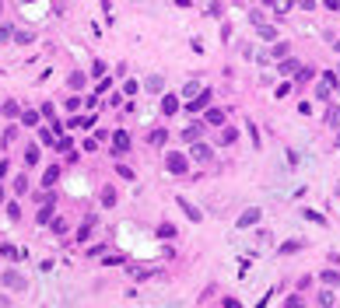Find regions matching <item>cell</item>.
I'll use <instances>...</instances> for the list:
<instances>
[{"label": "cell", "instance_id": "cell-25", "mask_svg": "<svg viewBox=\"0 0 340 308\" xmlns=\"http://www.w3.org/2000/svg\"><path fill=\"white\" fill-rule=\"evenodd\" d=\"M39 161V144H28L25 147V165H35Z\"/></svg>", "mask_w": 340, "mask_h": 308}, {"label": "cell", "instance_id": "cell-41", "mask_svg": "<svg viewBox=\"0 0 340 308\" xmlns=\"http://www.w3.org/2000/svg\"><path fill=\"white\" fill-rule=\"evenodd\" d=\"M39 140H42V144H56V140H53V130H39Z\"/></svg>", "mask_w": 340, "mask_h": 308}, {"label": "cell", "instance_id": "cell-18", "mask_svg": "<svg viewBox=\"0 0 340 308\" xmlns=\"http://www.w3.org/2000/svg\"><path fill=\"white\" fill-rule=\"evenodd\" d=\"M130 273H133L137 280H147V277H155V273H158V266H133Z\"/></svg>", "mask_w": 340, "mask_h": 308}, {"label": "cell", "instance_id": "cell-14", "mask_svg": "<svg viewBox=\"0 0 340 308\" xmlns=\"http://www.w3.org/2000/svg\"><path fill=\"white\" fill-rule=\"evenodd\" d=\"M224 123V112L221 109H207L204 112V126H221Z\"/></svg>", "mask_w": 340, "mask_h": 308}, {"label": "cell", "instance_id": "cell-16", "mask_svg": "<svg viewBox=\"0 0 340 308\" xmlns=\"http://www.w3.org/2000/svg\"><path fill=\"white\" fill-rule=\"evenodd\" d=\"M56 179H60V165H49V168L42 172V186H46V189H53V186H56Z\"/></svg>", "mask_w": 340, "mask_h": 308}, {"label": "cell", "instance_id": "cell-47", "mask_svg": "<svg viewBox=\"0 0 340 308\" xmlns=\"http://www.w3.org/2000/svg\"><path fill=\"white\" fill-rule=\"evenodd\" d=\"M7 175V161H0V179H4Z\"/></svg>", "mask_w": 340, "mask_h": 308}, {"label": "cell", "instance_id": "cell-29", "mask_svg": "<svg viewBox=\"0 0 340 308\" xmlns=\"http://www.w3.org/2000/svg\"><path fill=\"white\" fill-rule=\"evenodd\" d=\"M323 284L337 287V284H340V273H337V270H323Z\"/></svg>", "mask_w": 340, "mask_h": 308}, {"label": "cell", "instance_id": "cell-19", "mask_svg": "<svg viewBox=\"0 0 340 308\" xmlns=\"http://www.w3.org/2000/svg\"><path fill=\"white\" fill-rule=\"evenodd\" d=\"M53 210H56V207H53V200H46V203H42V210H39V217H35V221H39V224H49V221H53Z\"/></svg>", "mask_w": 340, "mask_h": 308}, {"label": "cell", "instance_id": "cell-13", "mask_svg": "<svg viewBox=\"0 0 340 308\" xmlns=\"http://www.w3.org/2000/svg\"><path fill=\"white\" fill-rule=\"evenodd\" d=\"M162 112L165 116H175L179 112V95H162Z\"/></svg>", "mask_w": 340, "mask_h": 308}, {"label": "cell", "instance_id": "cell-40", "mask_svg": "<svg viewBox=\"0 0 340 308\" xmlns=\"http://www.w3.org/2000/svg\"><path fill=\"white\" fill-rule=\"evenodd\" d=\"M123 95H127V98L137 95V81H127V84H123Z\"/></svg>", "mask_w": 340, "mask_h": 308}, {"label": "cell", "instance_id": "cell-6", "mask_svg": "<svg viewBox=\"0 0 340 308\" xmlns=\"http://www.w3.org/2000/svg\"><path fill=\"white\" fill-rule=\"evenodd\" d=\"M95 224H98V214H88L85 224L78 228V235H74V242H88V238H91V231H95Z\"/></svg>", "mask_w": 340, "mask_h": 308}, {"label": "cell", "instance_id": "cell-35", "mask_svg": "<svg viewBox=\"0 0 340 308\" xmlns=\"http://www.w3.org/2000/svg\"><path fill=\"white\" fill-rule=\"evenodd\" d=\"M0 112H4V116H18L21 109H18V102H4V109H0Z\"/></svg>", "mask_w": 340, "mask_h": 308}, {"label": "cell", "instance_id": "cell-7", "mask_svg": "<svg viewBox=\"0 0 340 308\" xmlns=\"http://www.w3.org/2000/svg\"><path fill=\"white\" fill-rule=\"evenodd\" d=\"M263 7L270 14H291L295 11V0H263Z\"/></svg>", "mask_w": 340, "mask_h": 308}, {"label": "cell", "instance_id": "cell-48", "mask_svg": "<svg viewBox=\"0 0 340 308\" xmlns=\"http://www.w3.org/2000/svg\"><path fill=\"white\" fill-rule=\"evenodd\" d=\"M337 84H340V67H337Z\"/></svg>", "mask_w": 340, "mask_h": 308}, {"label": "cell", "instance_id": "cell-17", "mask_svg": "<svg viewBox=\"0 0 340 308\" xmlns=\"http://www.w3.org/2000/svg\"><path fill=\"white\" fill-rule=\"evenodd\" d=\"M67 84H70V91H81V88H85V84H88V77H85V74H81V70H74V74H70V77H67Z\"/></svg>", "mask_w": 340, "mask_h": 308}, {"label": "cell", "instance_id": "cell-1", "mask_svg": "<svg viewBox=\"0 0 340 308\" xmlns=\"http://www.w3.org/2000/svg\"><path fill=\"white\" fill-rule=\"evenodd\" d=\"M165 172H169V175H186V172H190V154L169 151V154H165Z\"/></svg>", "mask_w": 340, "mask_h": 308}, {"label": "cell", "instance_id": "cell-27", "mask_svg": "<svg viewBox=\"0 0 340 308\" xmlns=\"http://www.w3.org/2000/svg\"><path fill=\"white\" fill-rule=\"evenodd\" d=\"M158 238H175V224L162 221V224H158Z\"/></svg>", "mask_w": 340, "mask_h": 308}, {"label": "cell", "instance_id": "cell-10", "mask_svg": "<svg viewBox=\"0 0 340 308\" xmlns=\"http://www.w3.org/2000/svg\"><path fill=\"white\" fill-rule=\"evenodd\" d=\"M301 70V63L298 60H291V56H281V67H277V74H284V77H295Z\"/></svg>", "mask_w": 340, "mask_h": 308}, {"label": "cell", "instance_id": "cell-9", "mask_svg": "<svg viewBox=\"0 0 340 308\" xmlns=\"http://www.w3.org/2000/svg\"><path fill=\"white\" fill-rule=\"evenodd\" d=\"M235 140H239V130L221 123V130H217V144H221V147H228V144H235Z\"/></svg>", "mask_w": 340, "mask_h": 308}, {"label": "cell", "instance_id": "cell-4", "mask_svg": "<svg viewBox=\"0 0 340 308\" xmlns=\"http://www.w3.org/2000/svg\"><path fill=\"white\" fill-rule=\"evenodd\" d=\"M214 158V151L204 144V140H193V147H190V161H200V165H207Z\"/></svg>", "mask_w": 340, "mask_h": 308}, {"label": "cell", "instance_id": "cell-31", "mask_svg": "<svg viewBox=\"0 0 340 308\" xmlns=\"http://www.w3.org/2000/svg\"><path fill=\"white\" fill-rule=\"evenodd\" d=\"M14 192H18V196H25V192H28V179H25V175L14 179Z\"/></svg>", "mask_w": 340, "mask_h": 308}, {"label": "cell", "instance_id": "cell-43", "mask_svg": "<svg viewBox=\"0 0 340 308\" xmlns=\"http://www.w3.org/2000/svg\"><path fill=\"white\" fill-rule=\"evenodd\" d=\"M14 38H18L21 46H25V42H32V32H14Z\"/></svg>", "mask_w": 340, "mask_h": 308}, {"label": "cell", "instance_id": "cell-34", "mask_svg": "<svg viewBox=\"0 0 340 308\" xmlns=\"http://www.w3.org/2000/svg\"><path fill=\"white\" fill-rule=\"evenodd\" d=\"M18 140V126H7V133H4V147H11Z\"/></svg>", "mask_w": 340, "mask_h": 308}, {"label": "cell", "instance_id": "cell-38", "mask_svg": "<svg viewBox=\"0 0 340 308\" xmlns=\"http://www.w3.org/2000/svg\"><path fill=\"white\" fill-rule=\"evenodd\" d=\"M316 95H319V98L326 102V98H330V84H326V81H319V88H316Z\"/></svg>", "mask_w": 340, "mask_h": 308}, {"label": "cell", "instance_id": "cell-45", "mask_svg": "<svg viewBox=\"0 0 340 308\" xmlns=\"http://www.w3.org/2000/svg\"><path fill=\"white\" fill-rule=\"evenodd\" d=\"M39 116H46V119H53V116H56V109H53V105H49V102H46V105H42V112H39Z\"/></svg>", "mask_w": 340, "mask_h": 308}, {"label": "cell", "instance_id": "cell-28", "mask_svg": "<svg viewBox=\"0 0 340 308\" xmlns=\"http://www.w3.org/2000/svg\"><path fill=\"white\" fill-rule=\"evenodd\" d=\"M298 249H301V238H291V242L281 245V256H291V252H298Z\"/></svg>", "mask_w": 340, "mask_h": 308}, {"label": "cell", "instance_id": "cell-22", "mask_svg": "<svg viewBox=\"0 0 340 308\" xmlns=\"http://www.w3.org/2000/svg\"><path fill=\"white\" fill-rule=\"evenodd\" d=\"M256 32H259V38H267V42H274V38H277V28H270V25H256Z\"/></svg>", "mask_w": 340, "mask_h": 308}, {"label": "cell", "instance_id": "cell-12", "mask_svg": "<svg viewBox=\"0 0 340 308\" xmlns=\"http://www.w3.org/2000/svg\"><path fill=\"white\" fill-rule=\"evenodd\" d=\"M200 137H204V123H190V126L182 130V140H186V144H193V140H200Z\"/></svg>", "mask_w": 340, "mask_h": 308}, {"label": "cell", "instance_id": "cell-39", "mask_svg": "<svg viewBox=\"0 0 340 308\" xmlns=\"http://www.w3.org/2000/svg\"><path fill=\"white\" fill-rule=\"evenodd\" d=\"M197 91H200V84H186V88H182V98H193Z\"/></svg>", "mask_w": 340, "mask_h": 308}, {"label": "cell", "instance_id": "cell-36", "mask_svg": "<svg viewBox=\"0 0 340 308\" xmlns=\"http://www.w3.org/2000/svg\"><path fill=\"white\" fill-rule=\"evenodd\" d=\"M301 214H305L312 224H326V217H323V214H316V210H301Z\"/></svg>", "mask_w": 340, "mask_h": 308}, {"label": "cell", "instance_id": "cell-30", "mask_svg": "<svg viewBox=\"0 0 340 308\" xmlns=\"http://www.w3.org/2000/svg\"><path fill=\"white\" fill-rule=\"evenodd\" d=\"M11 38H14V28L11 25H0V46H7Z\"/></svg>", "mask_w": 340, "mask_h": 308}, {"label": "cell", "instance_id": "cell-21", "mask_svg": "<svg viewBox=\"0 0 340 308\" xmlns=\"http://www.w3.org/2000/svg\"><path fill=\"white\" fill-rule=\"evenodd\" d=\"M21 126H39V112H35V109H25V112H21Z\"/></svg>", "mask_w": 340, "mask_h": 308}, {"label": "cell", "instance_id": "cell-24", "mask_svg": "<svg viewBox=\"0 0 340 308\" xmlns=\"http://www.w3.org/2000/svg\"><path fill=\"white\" fill-rule=\"evenodd\" d=\"M326 126H340V109L337 105H326Z\"/></svg>", "mask_w": 340, "mask_h": 308}, {"label": "cell", "instance_id": "cell-23", "mask_svg": "<svg viewBox=\"0 0 340 308\" xmlns=\"http://www.w3.org/2000/svg\"><path fill=\"white\" fill-rule=\"evenodd\" d=\"M179 207H182V210H186V217H190V221H197V224H200V221H204V214H200V210H197V207H190V203H186V200H179Z\"/></svg>", "mask_w": 340, "mask_h": 308}, {"label": "cell", "instance_id": "cell-5", "mask_svg": "<svg viewBox=\"0 0 340 308\" xmlns=\"http://www.w3.org/2000/svg\"><path fill=\"white\" fill-rule=\"evenodd\" d=\"M0 280H4V287H11V291H25L28 287V280L18 273V270H4V277H0Z\"/></svg>", "mask_w": 340, "mask_h": 308}, {"label": "cell", "instance_id": "cell-3", "mask_svg": "<svg viewBox=\"0 0 340 308\" xmlns=\"http://www.w3.org/2000/svg\"><path fill=\"white\" fill-rule=\"evenodd\" d=\"M211 98H214V91L200 88L193 98H186V109H190V112H200V109H207V105H211Z\"/></svg>", "mask_w": 340, "mask_h": 308}, {"label": "cell", "instance_id": "cell-11", "mask_svg": "<svg viewBox=\"0 0 340 308\" xmlns=\"http://www.w3.org/2000/svg\"><path fill=\"white\" fill-rule=\"evenodd\" d=\"M144 88H147L151 95H162V91H165V77H162V74H151L147 81H144Z\"/></svg>", "mask_w": 340, "mask_h": 308}, {"label": "cell", "instance_id": "cell-20", "mask_svg": "<svg viewBox=\"0 0 340 308\" xmlns=\"http://www.w3.org/2000/svg\"><path fill=\"white\" fill-rule=\"evenodd\" d=\"M147 140H151V147H162V144L169 140V130H162V126H158V130H151V137H147Z\"/></svg>", "mask_w": 340, "mask_h": 308}, {"label": "cell", "instance_id": "cell-42", "mask_svg": "<svg viewBox=\"0 0 340 308\" xmlns=\"http://www.w3.org/2000/svg\"><path fill=\"white\" fill-rule=\"evenodd\" d=\"M67 109H70V112H78V109H81V98H78V95L67 98Z\"/></svg>", "mask_w": 340, "mask_h": 308}, {"label": "cell", "instance_id": "cell-37", "mask_svg": "<svg viewBox=\"0 0 340 308\" xmlns=\"http://www.w3.org/2000/svg\"><path fill=\"white\" fill-rule=\"evenodd\" d=\"M53 231H56V235H67V221L56 217V221H53Z\"/></svg>", "mask_w": 340, "mask_h": 308}, {"label": "cell", "instance_id": "cell-26", "mask_svg": "<svg viewBox=\"0 0 340 308\" xmlns=\"http://www.w3.org/2000/svg\"><path fill=\"white\" fill-rule=\"evenodd\" d=\"M270 56H277V60H281V56H291V46H288V42H277V38H274V49H270Z\"/></svg>", "mask_w": 340, "mask_h": 308}, {"label": "cell", "instance_id": "cell-32", "mask_svg": "<svg viewBox=\"0 0 340 308\" xmlns=\"http://www.w3.org/2000/svg\"><path fill=\"white\" fill-rule=\"evenodd\" d=\"M116 175L127 179V182H133V168H130V165H116Z\"/></svg>", "mask_w": 340, "mask_h": 308}, {"label": "cell", "instance_id": "cell-8", "mask_svg": "<svg viewBox=\"0 0 340 308\" xmlns=\"http://www.w3.org/2000/svg\"><path fill=\"white\" fill-rule=\"evenodd\" d=\"M259 217H263V210H259V207H249L246 214H239L235 224H239V228H253V224H259Z\"/></svg>", "mask_w": 340, "mask_h": 308}, {"label": "cell", "instance_id": "cell-50", "mask_svg": "<svg viewBox=\"0 0 340 308\" xmlns=\"http://www.w3.org/2000/svg\"><path fill=\"white\" fill-rule=\"evenodd\" d=\"M0 14H4V0H0Z\"/></svg>", "mask_w": 340, "mask_h": 308}, {"label": "cell", "instance_id": "cell-46", "mask_svg": "<svg viewBox=\"0 0 340 308\" xmlns=\"http://www.w3.org/2000/svg\"><path fill=\"white\" fill-rule=\"evenodd\" d=\"M323 4H326L330 11H337V7H340V0H323Z\"/></svg>", "mask_w": 340, "mask_h": 308}, {"label": "cell", "instance_id": "cell-15", "mask_svg": "<svg viewBox=\"0 0 340 308\" xmlns=\"http://www.w3.org/2000/svg\"><path fill=\"white\" fill-rule=\"evenodd\" d=\"M98 200H102V207H116V186H102Z\"/></svg>", "mask_w": 340, "mask_h": 308}, {"label": "cell", "instance_id": "cell-49", "mask_svg": "<svg viewBox=\"0 0 340 308\" xmlns=\"http://www.w3.org/2000/svg\"><path fill=\"white\" fill-rule=\"evenodd\" d=\"M0 203H4V189H0Z\"/></svg>", "mask_w": 340, "mask_h": 308}, {"label": "cell", "instance_id": "cell-2", "mask_svg": "<svg viewBox=\"0 0 340 308\" xmlns=\"http://www.w3.org/2000/svg\"><path fill=\"white\" fill-rule=\"evenodd\" d=\"M127 151H130V133L116 130V133H112V158H123Z\"/></svg>", "mask_w": 340, "mask_h": 308}, {"label": "cell", "instance_id": "cell-33", "mask_svg": "<svg viewBox=\"0 0 340 308\" xmlns=\"http://www.w3.org/2000/svg\"><path fill=\"white\" fill-rule=\"evenodd\" d=\"M0 256H4V259H18L21 252H18L14 245H0Z\"/></svg>", "mask_w": 340, "mask_h": 308}, {"label": "cell", "instance_id": "cell-44", "mask_svg": "<svg viewBox=\"0 0 340 308\" xmlns=\"http://www.w3.org/2000/svg\"><path fill=\"white\" fill-rule=\"evenodd\" d=\"M116 263H123V256H105L102 259V266H116Z\"/></svg>", "mask_w": 340, "mask_h": 308}]
</instances>
